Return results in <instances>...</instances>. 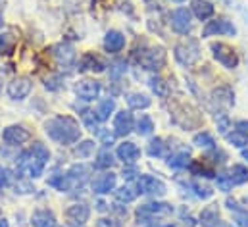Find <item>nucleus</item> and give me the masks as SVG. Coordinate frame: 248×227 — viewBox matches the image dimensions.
<instances>
[{"mask_svg": "<svg viewBox=\"0 0 248 227\" xmlns=\"http://www.w3.org/2000/svg\"><path fill=\"white\" fill-rule=\"evenodd\" d=\"M190 171H192V175H202V177H214V171L208 170V168H204L200 162H192L190 164Z\"/></svg>", "mask_w": 248, "mask_h": 227, "instance_id": "41", "label": "nucleus"}, {"mask_svg": "<svg viewBox=\"0 0 248 227\" xmlns=\"http://www.w3.org/2000/svg\"><path fill=\"white\" fill-rule=\"evenodd\" d=\"M114 164H116V160H114L112 150H110L108 146L100 148L98 154H96V160H94V168H96V170H110Z\"/></svg>", "mask_w": 248, "mask_h": 227, "instance_id": "26", "label": "nucleus"}, {"mask_svg": "<svg viewBox=\"0 0 248 227\" xmlns=\"http://www.w3.org/2000/svg\"><path fill=\"white\" fill-rule=\"evenodd\" d=\"M216 123H217V131H219L221 135H227V131H229V127H231L229 117H227L225 114H221V117H216Z\"/></svg>", "mask_w": 248, "mask_h": 227, "instance_id": "43", "label": "nucleus"}, {"mask_svg": "<svg viewBox=\"0 0 248 227\" xmlns=\"http://www.w3.org/2000/svg\"><path fill=\"white\" fill-rule=\"evenodd\" d=\"M219 227H233V226H229V224H223V226H219Z\"/></svg>", "mask_w": 248, "mask_h": 227, "instance_id": "51", "label": "nucleus"}, {"mask_svg": "<svg viewBox=\"0 0 248 227\" xmlns=\"http://www.w3.org/2000/svg\"><path fill=\"white\" fill-rule=\"evenodd\" d=\"M173 2H177V4H181V2H185V0H173Z\"/></svg>", "mask_w": 248, "mask_h": 227, "instance_id": "52", "label": "nucleus"}, {"mask_svg": "<svg viewBox=\"0 0 248 227\" xmlns=\"http://www.w3.org/2000/svg\"><path fill=\"white\" fill-rule=\"evenodd\" d=\"M48 160H50V150L43 143H35L27 152H23L19 156V168L27 170L33 179H37V177L43 175Z\"/></svg>", "mask_w": 248, "mask_h": 227, "instance_id": "2", "label": "nucleus"}, {"mask_svg": "<svg viewBox=\"0 0 248 227\" xmlns=\"http://www.w3.org/2000/svg\"><path fill=\"white\" fill-rule=\"evenodd\" d=\"M137 189H139V193L150 195V196H164L166 195V183L154 175H139Z\"/></svg>", "mask_w": 248, "mask_h": 227, "instance_id": "10", "label": "nucleus"}, {"mask_svg": "<svg viewBox=\"0 0 248 227\" xmlns=\"http://www.w3.org/2000/svg\"><path fill=\"white\" fill-rule=\"evenodd\" d=\"M125 100H127L131 110H146L152 104V100L146 95H142V93H131V95H127Z\"/></svg>", "mask_w": 248, "mask_h": 227, "instance_id": "28", "label": "nucleus"}, {"mask_svg": "<svg viewBox=\"0 0 248 227\" xmlns=\"http://www.w3.org/2000/svg\"><path fill=\"white\" fill-rule=\"evenodd\" d=\"M100 91H102V85H100V81H96V79H83V81H79L77 87H75L77 97H79L81 100H85V102H91V100L98 98Z\"/></svg>", "mask_w": 248, "mask_h": 227, "instance_id": "13", "label": "nucleus"}, {"mask_svg": "<svg viewBox=\"0 0 248 227\" xmlns=\"http://www.w3.org/2000/svg\"><path fill=\"white\" fill-rule=\"evenodd\" d=\"M33 91V81L25 75H19L8 83V97L12 100H25Z\"/></svg>", "mask_w": 248, "mask_h": 227, "instance_id": "9", "label": "nucleus"}, {"mask_svg": "<svg viewBox=\"0 0 248 227\" xmlns=\"http://www.w3.org/2000/svg\"><path fill=\"white\" fill-rule=\"evenodd\" d=\"M93 152H94V143H93L91 139H87V141H83L81 145L75 146V154H77L79 158H89Z\"/></svg>", "mask_w": 248, "mask_h": 227, "instance_id": "37", "label": "nucleus"}, {"mask_svg": "<svg viewBox=\"0 0 248 227\" xmlns=\"http://www.w3.org/2000/svg\"><path fill=\"white\" fill-rule=\"evenodd\" d=\"M135 129V121H133V114L129 110H122L116 114L114 117V135L125 137Z\"/></svg>", "mask_w": 248, "mask_h": 227, "instance_id": "16", "label": "nucleus"}, {"mask_svg": "<svg viewBox=\"0 0 248 227\" xmlns=\"http://www.w3.org/2000/svg\"><path fill=\"white\" fill-rule=\"evenodd\" d=\"M46 135L58 145H73L81 137V125L71 115H54L45 123Z\"/></svg>", "mask_w": 248, "mask_h": 227, "instance_id": "1", "label": "nucleus"}, {"mask_svg": "<svg viewBox=\"0 0 248 227\" xmlns=\"http://www.w3.org/2000/svg\"><path fill=\"white\" fill-rule=\"evenodd\" d=\"M190 189H194V195H196L198 198H202V200H206V198H210V196L214 195V191H212L210 187H204V185H200V183H192Z\"/></svg>", "mask_w": 248, "mask_h": 227, "instance_id": "39", "label": "nucleus"}, {"mask_svg": "<svg viewBox=\"0 0 248 227\" xmlns=\"http://www.w3.org/2000/svg\"><path fill=\"white\" fill-rule=\"evenodd\" d=\"M114 110H116V100L114 98H104L98 104V108L94 110V115L98 117V121H108L110 115L114 114Z\"/></svg>", "mask_w": 248, "mask_h": 227, "instance_id": "29", "label": "nucleus"}, {"mask_svg": "<svg viewBox=\"0 0 248 227\" xmlns=\"http://www.w3.org/2000/svg\"><path fill=\"white\" fill-rule=\"evenodd\" d=\"M79 65H81L79 69H89V71H104V67H106V64L98 56H94L93 52H89V54H85L81 58Z\"/></svg>", "mask_w": 248, "mask_h": 227, "instance_id": "27", "label": "nucleus"}, {"mask_svg": "<svg viewBox=\"0 0 248 227\" xmlns=\"http://www.w3.org/2000/svg\"><path fill=\"white\" fill-rule=\"evenodd\" d=\"M29 139H31V133L23 125H8L2 131V141L10 146H19V145L27 143Z\"/></svg>", "mask_w": 248, "mask_h": 227, "instance_id": "12", "label": "nucleus"}, {"mask_svg": "<svg viewBox=\"0 0 248 227\" xmlns=\"http://www.w3.org/2000/svg\"><path fill=\"white\" fill-rule=\"evenodd\" d=\"M227 208L233 212V222L237 224L239 227H248V210L247 208H243L237 200H231V198H227Z\"/></svg>", "mask_w": 248, "mask_h": 227, "instance_id": "24", "label": "nucleus"}, {"mask_svg": "<svg viewBox=\"0 0 248 227\" xmlns=\"http://www.w3.org/2000/svg\"><path fill=\"white\" fill-rule=\"evenodd\" d=\"M12 171L8 170V168H4V166H0V189H6V187H10L12 185Z\"/></svg>", "mask_w": 248, "mask_h": 227, "instance_id": "42", "label": "nucleus"}, {"mask_svg": "<svg viewBox=\"0 0 248 227\" xmlns=\"http://www.w3.org/2000/svg\"><path fill=\"white\" fill-rule=\"evenodd\" d=\"M52 54H54L56 62H58L62 67H69V65L75 62V50H73V47L67 45V43L56 45V47L52 49Z\"/></svg>", "mask_w": 248, "mask_h": 227, "instance_id": "18", "label": "nucleus"}, {"mask_svg": "<svg viewBox=\"0 0 248 227\" xmlns=\"http://www.w3.org/2000/svg\"><path fill=\"white\" fill-rule=\"evenodd\" d=\"M148 85H150V89H152V93H154L156 97H160V98H168V97H170V85H168L162 77H158V75L150 77Z\"/></svg>", "mask_w": 248, "mask_h": 227, "instance_id": "30", "label": "nucleus"}, {"mask_svg": "<svg viewBox=\"0 0 248 227\" xmlns=\"http://www.w3.org/2000/svg\"><path fill=\"white\" fill-rule=\"evenodd\" d=\"M237 129H239V131H245V133H248V121H239V123H237Z\"/></svg>", "mask_w": 248, "mask_h": 227, "instance_id": "47", "label": "nucleus"}, {"mask_svg": "<svg viewBox=\"0 0 248 227\" xmlns=\"http://www.w3.org/2000/svg\"><path fill=\"white\" fill-rule=\"evenodd\" d=\"M148 156L152 158H168V145L162 137H156L148 143V148H146Z\"/></svg>", "mask_w": 248, "mask_h": 227, "instance_id": "25", "label": "nucleus"}, {"mask_svg": "<svg viewBox=\"0 0 248 227\" xmlns=\"http://www.w3.org/2000/svg\"><path fill=\"white\" fill-rule=\"evenodd\" d=\"M139 64L148 69V71H160L166 65V50L162 47H152L146 49L140 56H139Z\"/></svg>", "mask_w": 248, "mask_h": 227, "instance_id": "7", "label": "nucleus"}, {"mask_svg": "<svg viewBox=\"0 0 248 227\" xmlns=\"http://www.w3.org/2000/svg\"><path fill=\"white\" fill-rule=\"evenodd\" d=\"M33 191L35 189L29 181H17L16 183V193H19V195H27V193H33Z\"/></svg>", "mask_w": 248, "mask_h": 227, "instance_id": "44", "label": "nucleus"}, {"mask_svg": "<svg viewBox=\"0 0 248 227\" xmlns=\"http://www.w3.org/2000/svg\"><path fill=\"white\" fill-rule=\"evenodd\" d=\"M0 227H10V226H8V222H6L4 218H0Z\"/></svg>", "mask_w": 248, "mask_h": 227, "instance_id": "48", "label": "nucleus"}, {"mask_svg": "<svg viewBox=\"0 0 248 227\" xmlns=\"http://www.w3.org/2000/svg\"><path fill=\"white\" fill-rule=\"evenodd\" d=\"M231 179L235 185H245L248 183V168L243 164H233L231 168Z\"/></svg>", "mask_w": 248, "mask_h": 227, "instance_id": "34", "label": "nucleus"}, {"mask_svg": "<svg viewBox=\"0 0 248 227\" xmlns=\"http://www.w3.org/2000/svg\"><path fill=\"white\" fill-rule=\"evenodd\" d=\"M87 181H89V168L85 164H73L65 173H60L54 179H50V185H54L62 193H73L81 189Z\"/></svg>", "mask_w": 248, "mask_h": 227, "instance_id": "3", "label": "nucleus"}, {"mask_svg": "<svg viewBox=\"0 0 248 227\" xmlns=\"http://www.w3.org/2000/svg\"><path fill=\"white\" fill-rule=\"evenodd\" d=\"M192 143H194L196 146H200V148H214V146H216L214 137H212L210 133H206V131L196 133V135H194V139H192Z\"/></svg>", "mask_w": 248, "mask_h": 227, "instance_id": "36", "label": "nucleus"}, {"mask_svg": "<svg viewBox=\"0 0 248 227\" xmlns=\"http://www.w3.org/2000/svg\"><path fill=\"white\" fill-rule=\"evenodd\" d=\"M31 226L33 227H56L58 222H56V216L52 210L48 208H39L33 212L31 216Z\"/></svg>", "mask_w": 248, "mask_h": 227, "instance_id": "17", "label": "nucleus"}, {"mask_svg": "<svg viewBox=\"0 0 248 227\" xmlns=\"http://www.w3.org/2000/svg\"><path fill=\"white\" fill-rule=\"evenodd\" d=\"M14 50V41L10 35H0V54H12Z\"/></svg>", "mask_w": 248, "mask_h": 227, "instance_id": "40", "label": "nucleus"}, {"mask_svg": "<svg viewBox=\"0 0 248 227\" xmlns=\"http://www.w3.org/2000/svg\"><path fill=\"white\" fill-rule=\"evenodd\" d=\"M173 214V206L168 202H148L137 208V220L139 222H150L154 218H168Z\"/></svg>", "mask_w": 248, "mask_h": 227, "instance_id": "5", "label": "nucleus"}, {"mask_svg": "<svg viewBox=\"0 0 248 227\" xmlns=\"http://www.w3.org/2000/svg\"><path fill=\"white\" fill-rule=\"evenodd\" d=\"M114 195H116V198L120 200V202H133L135 198H137V195H139V189L137 187H133V185H124V187H120V189H116L114 191Z\"/></svg>", "mask_w": 248, "mask_h": 227, "instance_id": "32", "label": "nucleus"}, {"mask_svg": "<svg viewBox=\"0 0 248 227\" xmlns=\"http://www.w3.org/2000/svg\"><path fill=\"white\" fill-rule=\"evenodd\" d=\"M212 100L221 108H231L235 104V95L229 87H217L212 91Z\"/></svg>", "mask_w": 248, "mask_h": 227, "instance_id": "22", "label": "nucleus"}, {"mask_svg": "<svg viewBox=\"0 0 248 227\" xmlns=\"http://www.w3.org/2000/svg\"><path fill=\"white\" fill-rule=\"evenodd\" d=\"M118 158L124 160L125 164H135L140 158V148L131 141H124L118 146Z\"/></svg>", "mask_w": 248, "mask_h": 227, "instance_id": "20", "label": "nucleus"}, {"mask_svg": "<svg viewBox=\"0 0 248 227\" xmlns=\"http://www.w3.org/2000/svg\"><path fill=\"white\" fill-rule=\"evenodd\" d=\"M164 227H173V226H164Z\"/></svg>", "mask_w": 248, "mask_h": 227, "instance_id": "53", "label": "nucleus"}, {"mask_svg": "<svg viewBox=\"0 0 248 227\" xmlns=\"http://www.w3.org/2000/svg\"><path fill=\"white\" fill-rule=\"evenodd\" d=\"M227 141L233 145V146H237V148H247L248 146V133L245 131H233V133H227Z\"/></svg>", "mask_w": 248, "mask_h": 227, "instance_id": "35", "label": "nucleus"}, {"mask_svg": "<svg viewBox=\"0 0 248 227\" xmlns=\"http://www.w3.org/2000/svg\"><path fill=\"white\" fill-rule=\"evenodd\" d=\"M60 81H62V77L60 75H52L50 79H46V83H45V87L48 89V91H58L62 85H60Z\"/></svg>", "mask_w": 248, "mask_h": 227, "instance_id": "45", "label": "nucleus"}, {"mask_svg": "<svg viewBox=\"0 0 248 227\" xmlns=\"http://www.w3.org/2000/svg\"><path fill=\"white\" fill-rule=\"evenodd\" d=\"M116 179H118L116 173L104 171V173H100V175H96V177L93 179L91 187H93V191H94L96 195H108L110 191L116 189Z\"/></svg>", "mask_w": 248, "mask_h": 227, "instance_id": "14", "label": "nucleus"}, {"mask_svg": "<svg viewBox=\"0 0 248 227\" xmlns=\"http://www.w3.org/2000/svg\"><path fill=\"white\" fill-rule=\"evenodd\" d=\"M173 56H175V60H177L181 65H185V67L194 65V64L200 60V45H198V41L192 39V37H185L183 41H179V43L175 45Z\"/></svg>", "mask_w": 248, "mask_h": 227, "instance_id": "4", "label": "nucleus"}, {"mask_svg": "<svg viewBox=\"0 0 248 227\" xmlns=\"http://www.w3.org/2000/svg\"><path fill=\"white\" fill-rule=\"evenodd\" d=\"M65 218L73 224V226H85V222H89L91 218V208L83 202L79 204H71L67 210H65Z\"/></svg>", "mask_w": 248, "mask_h": 227, "instance_id": "15", "label": "nucleus"}, {"mask_svg": "<svg viewBox=\"0 0 248 227\" xmlns=\"http://www.w3.org/2000/svg\"><path fill=\"white\" fill-rule=\"evenodd\" d=\"M216 185H217V191H221V193H229L231 189H233V179H231V175H225V173H219L217 177H216Z\"/></svg>", "mask_w": 248, "mask_h": 227, "instance_id": "38", "label": "nucleus"}, {"mask_svg": "<svg viewBox=\"0 0 248 227\" xmlns=\"http://www.w3.org/2000/svg\"><path fill=\"white\" fill-rule=\"evenodd\" d=\"M198 224H200L202 227H217L219 226V210H217V206H216V204L206 206V208L200 212Z\"/></svg>", "mask_w": 248, "mask_h": 227, "instance_id": "23", "label": "nucleus"}, {"mask_svg": "<svg viewBox=\"0 0 248 227\" xmlns=\"http://www.w3.org/2000/svg\"><path fill=\"white\" fill-rule=\"evenodd\" d=\"M4 25V17H2V4H0V27Z\"/></svg>", "mask_w": 248, "mask_h": 227, "instance_id": "49", "label": "nucleus"}, {"mask_svg": "<svg viewBox=\"0 0 248 227\" xmlns=\"http://www.w3.org/2000/svg\"><path fill=\"white\" fill-rule=\"evenodd\" d=\"M124 47H125V35L122 31L112 29V31L106 33V37H104V49H106V52L116 54V52H122Z\"/></svg>", "mask_w": 248, "mask_h": 227, "instance_id": "19", "label": "nucleus"}, {"mask_svg": "<svg viewBox=\"0 0 248 227\" xmlns=\"http://www.w3.org/2000/svg\"><path fill=\"white\" fill-rule=\"evenodd\" d=\"M188 164H190V154H188V150H181V152H177V154L168 156V166L173 168V170H183Z\"/></svg>", "mask_w": 248, "mask_h": 227, "instance_id": "31", "label": "nucleus"}, {"mask_svg": "<svg viewBox=\"0 0 248 227\" xmlns=\"http://www.w3.org/2000/svg\"><path fill=\"white\" fill-rule=\"evenodd\" d=\"M212 52H214V58L223 65V67H227V69H235L237 65H239V56H237V52L231 49V47H227V45H223V43H212Z\"/></svg>", "mask_w": 248, "mask_h": 227, "instance_id": "11", "label": "nucleus"}, {"mask_svg": "<svg viewBox=\"0 0 248 227\" xmlns=\"http://www.w3.org/2000/svg\"><path fill=\"white\" fill-rule=\"evenodd\" d=\"M216 35H227V37H235L237 35V27L233 25V21L229 19H214L208 21L202 29V39L208 37H216Z\"/></svg>", "mask_w": 248, "mask_h": 227, "instance_id": "8", "label": "nucleus"}, {"mask_svg": "<svg viewBox=\"0 0 248 227\" xmlns=\"http://www.w3.org/2000/svg\"><path fill=\"white\" fill-rule=\"evenodd\" d=\"M170 25L177 35H188L192 31V12L188 8H175L170 14Z\"/></svg>", "mask_w": 248, "mask_h": 227, "instance_id": "6", "label": "nucleus"}, {"mask_svg": "<svg viewBox=\"0 0 248 227\" xmlns=\"http://www.w3.org/2000/svg\"><path fill=\"white\" fill-rule=\"evenodd\" d=\"M135 129H137V133H139L140 137H148V135L154 131V121H152V117L146 115V114H142V115L137 119Z\"/></svg>", "mask_w": 248, "mask_h": 227, "instance_id": "33", "label": "nucleus"}, {"mask_svg": "<svg viewBox=\"0 0 248 227\" xmlns=\"http://www.w3.org/2000/svg\"><path fill=\"white\" fill-rule=\"evenodd\" d=\"M190 12L194 14L196 19L206 21V19H210V17L214 16L216 8H214V4L208 2V0H190Z\"/></svg>", "mask_w": 248, "mask_h": 227, "instance_id": "21", "label": "nucleus"}, {"mask_svg": "<svg viewBox=\"0 0 248 227\" xmlns=\"http://www.w3.org/2000/svg\"><path fill=\"white\" fill-rule=\"evenodd\" d=\"M243 158L248 160V148H243Z\"/></svg>", "mask_w": 248, "mask_h": 227, "instance_id": "50", "label": "nucleus"}, {"mask_svg": "<svg viewBox=\"0 0 248 227\" xmlns=\"http://www.w3.org/2000/svg\"><path fill=\"white\" fill-rule=\"evenodd\" d=\"M137 173H139V171H137V168H133V164H129L127 168H124V177H125V179H133Z\"/></svg>", "mask_w": 248, "mask_h": 227, "instance_id": "46", "label": "nucleus"}]
</instances>
